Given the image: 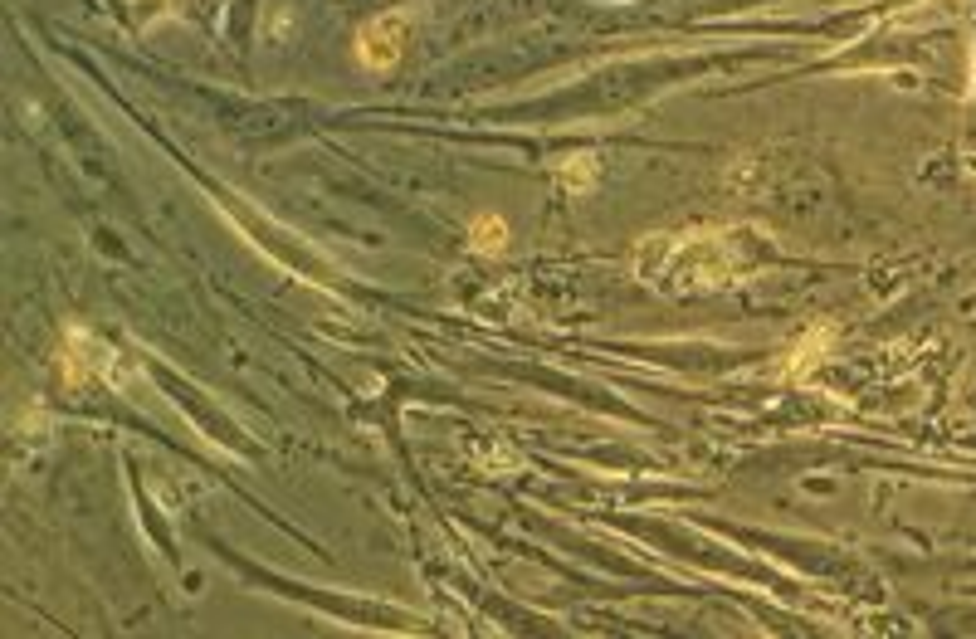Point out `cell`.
<instances>
[{
	"instance_id": "1",
	"label": "cell",
	"mask_w": 976,
	"mask_h": 639,
	"mask_svg": "<svg viewBox=\"0 0 976 639\" xmlns=\"http://www.w3.org/2000/svg\"><path fill=\"white\" fill-rule=\"evenodd\" d=\"M406 30H410V15H406V10H396V15H381V20H371V25L362 30V44H357V54H362L366 69H391V64L401 59Z\"/></svg>"
},
{
	"instance_id": "2",
	"label": "cell",
	"mask_w": 976,
	"mask_h": 639,
	"mask_svg": "<svg viewBox=\"0 0 976 639\" xmlns=\"http://www.w3.org/2000/svg\"><path fill=\"white\" fill-rule=\"evenodd\" d=\"M503 235H508V230H503L498 215H479V220H474V249H503Z\"/></svg>"
}]
</instances>
